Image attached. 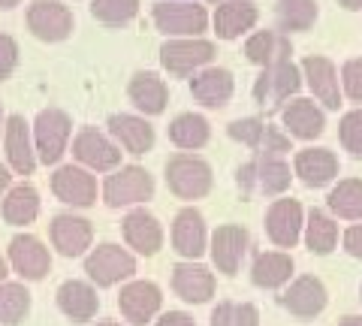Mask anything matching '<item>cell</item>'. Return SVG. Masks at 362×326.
Returning <instances> with one entry per match:
<instances>
[{
	"instance_id": "5",
	"label": "cell",
	"mask_w": 362,
	"mask_h": 326,
	"mask_svg": "<svg viewBox=\"0 0 362 326\" xmlns=\"http://www.w3.org/2000/svg\"><path fill=\"white\" fill-rule=\"evenodd\" d=\"M214 49L211 40H202V37H181V40H166L160 46V64L169 76L175 78H187V76H197L199 70L211 66Z\"/></svg>"
},
{
	"instance_id": "15",
	"label": "cell",
	"mask_w": 362,
	"mask_h": 326,
	"mask_svg": "<svg viewBox=\"0 0 362 326\" xmlns=\"http://www.w3.org/2000/svg\"><path fill=\"white\" fill-rule=\"evenodd\" d=\"M9 266L25 281H42L52 269V254L37 235L21 233L9 242Z\"/></svg>"
},
{
	"instance_id": "34",
	"label": "cell",
	"mask_w": 362,
	"mask_h": 326,
	"mask_svg": "<svg viewBox=\"0 0 362 326\" xmlns=\"http://www.w3.org/2000/svg\"><path fill=\"white\" fill-rule=\"evenodd\" d=\"M40 215V194L33 185H13L4 197V221L13 223V227H25L33 223Z\"/></svg>"
},
{
	"instance_id": "54",
	"label": "cell",
	"mask_w": 362,
	"mask_h": 326,
	"mask_svg": "<svg viewBox=\"0 0 362 326\" xmlns=\"http://www.w3.org/2000/svg\"><path fill=\"white\" fill-rule=\"evenodd\" d=\"M209 4H226V0H209Z\"/></svg>"
},
{
	"instance_id": "10",
	"label": "cell",
	"mask_w": 362,
	"mask_h": 326,
	"mask_svg": "<svg viewBox=\"0 0 362 326\" xmlns=\"http://www.w3.org/2000/svg\"><path fill=\"white\" fill-rule=\"evenodd\" d=\"M299 70H302V82L311 91V100H317L323 109L341 106V100H344L341 73H338V66L326 54H305L299 61Z\"/></svg>"
},
{
	"instance_id": "50",
	"label": "cell",
	"mask_w": 362,
	"mask_h": 326,
	"mask_svg": "<svg viewBox=\"0 0 362 326\" xmlns=\"http://www.w3.org/2000/svg\"><path fill=\"white\" fill-rule=\"evenodd\" d=\"M6 275H9V260H4V257H0V284L6 281Z\"/></svg>"
},
{
	"instance_id": "19",
	"label": "cell",
	"mask_w": 362,
	"mask_h": 326,
	"mask_svg": "<svg viewBox=\"0 0 362 326\" xmlns=\"http://www.w3.org/2000/svg\"><path fill=\"white\" fill-rule=\"evenodd\" d=\"M160 305H163V293L154 281H130V284H124L121 293H118L121 314L136 326L148 323L154 314L160 311Z\"/></svg>"
},
{
	"instance_id": "37",
	"label": "cell",
	"mask_w": 362,
	"mask_h": 326,
	"mask_svg": "<svg viewBox=\"0 0 362 326\" xmlns=\"http://www.w3.org/2000/svg\"><path fill=\"white\" fill-rule=\"evenodd\" d=\"M329 211L344 221H362V178H341L329 190Z\"/></svg>"
},
{
	"instance_id": "49",
	"label": "cell",
	"mask_w": 362,
	"mask_h": 326,
	"mask_svg": "<svg viewBox=\"0 0 362 326\" xmlns=\"http://www.w3.org/2000/svg\"><path fill=\"white\" fill-rule=\"evenodd\" d=\"M338 326H362V318H356V314H350V318H344Z\"/></svg>"
},
{
	"instance_id": "25",
	"label": "cell",
	"mask_w": 362,
	"mask_h": 326,
	"mask_svg": "<svg viewBox=\"0 0 362 326\" xmlns=\"http://www.w3.org/2000/svg\"><path fill=\"white\" fill-rule=\"evenodd\" d=\"M206 245H209V235H206V221H202V215L194 206L181 209L173 221V248L185 257V260H199V257L206 254Z\"/></svg>"
},
{
	"instance_id": "11",
	"label": "cell",
	"mask_w": 362,
	"mask_h": 326,
	"mask_svg": "<svg viewBox=\"0 0 362 326\" xmlns=\"http://www.w3.org/2000/svg\"><path fill=\"white\" fill-rule=\"evenodd\" d=\"M121 149L109 133L97 130V127H82L73 139V157L78 166H85L90 173H112L121 163Z\"/></svg>"
},
{
	"instance_id": "53",
	"label": "cell",
	"mask_w": 362,
	"mask_h": 326,
	"mask_svg": "<svg viewBox=\"0 0 362 326\" xmlns=\"http://www.w3.org/2000/svg\"><path fill=\"white\" fill-rule=\"evenodd\" d=\"M97 326H121V323H109V320H106V323H97Z\"/></svg>"
},
{
	"instance_id": "26",
	"label": "cell",
	"mask_w": 362,
	"mask_h": 326,
	"mask_svg": "<svg viewBox=\"0 0 362 326\" xmlns=\"http://www.w3.org/2000/svg\"><path fill=\"white\" fill-rule=\"evenodd\" d=\"M49 233H52V245L64 257H82L90 248V242H94L90 221L78 215H54Z\"/></svg>"
},
{
	"instance_id": "51",
	"label": "cell",
	"mask_w": 362,
	"mask_h": 326,
	"mask_svg": "<svg viewBox=\"0 0 362 326\" xmlns=\"http://www.w3.org/2000/svg\"><path fill=\"white\" fill-rule=\"evenodd\" d=\"M21 0H0V9H16Z\"/></svg>"
},
{
	"instance_id": "28",
	"label": "cell",
	"mask_w": 362,
	"mask_h": 326,
	"mask_svg": "<svg viewBox=\"0 0 362 326\" xmlns=\"http://www.w3.org/2000/svg\"><path fill=\"white\" fill-rule=\"evenodd\" d=\"M329 296H326V287L320 278L314 275H302L296 278L293 284L284 290V296H281V305H284L290 314H296V318H317Z\"/></svg>"
},
{
	"instance_id": "33",
	"label": "cell",
	"mask_w": 362,
	"mask_h": 326,
	"mask_svg": "<svg viewBox=\"0 0 362 326\" xmlns=\"http://www.w3.org/2000/svg\"><path fill=\"white\" fill-rule=\"evenodd\" d=\"M293 275V257L284 251H263L257 254L251 266V281L263 290H278L284 287Z\"/></svg>"
},
{
	"instance_id": "4",
	"label": "cell",
	"mask_w": 362,
	"mask_h": 326,
	"mask_svg": "<svg viewBox=\"0 0 362 326\" xmlns=\"http://www.w3.org/2000/svg\"><path fill=\"white\" fill-rule=\"evenodd\" d=\"M33 145H37V161L52 166L58 163L66 145H70L73 136V118L66 115L64 109L58 106H49V109H40L37 118H33Z\"/></svg>"
},
{
	"instance_id": "7",
	"label": "cell",
	"mask_w": 362,
	"mask_h": 326,
	"mask_svg": "<svg viewBox=\"0 0 362 326\" xmlns=\"http://www.w3.org/2000/svg\"><path fill=\"white\" fill-rule=\"evenodd\" d=\"M154 197V178L145 166H121L103 182V202L109 209L139 206Z\"/></svg>"
},
{
	"instance_id": "35",
	"label": "cell",
	"mask_w": 362,
	"mask_h": 326,
	"mask_svg": "<svg viewBox=\"0 0 362 326\" xmlns=\"http://www.w3.org/2000/svg\"><path fill=\"white\" fill-rule=\"evenodd\" d=\"M320 6L317 0H275V18H278V30H308L314 28Z\"/></svg>"
},
{
	"instance_id": "18",
	"label": "cell",
	"mask_w": 362,
	"mask_h": 326,
	"mask_svg": "<svg viewBox=\"0 0 362 326\" xmlns=\"http://www.w3.org/2000/svg\"><path fill=\"white\" fill-rule=\"evenodd\" d=\"M245 58L257 64L259 70L266 66H278L293 61V42L284 30L278 28H266V30H254L251 37L245 40Z\"/></svg>"
},
{
	"instance_id": "44",
	"label": "cell",
	"mask_w": 362,
	"mask_h": 326,
	"mask_svg": "<svg viewBox=\"0 0 362 326\" xmlns=\"http://www.w3.org/2000/svg\"><path fill=\"white\" fill-rule=\"evenodd\" d=\"M344 251L350 257H356V260H362V223H354L344 233Z\"/></svg>"
},
{
	"instance_id": "27",
	"label": "cell",
	"mask_w": 362,
	"mask_h": 326,
	"mask_svg": "<svg viewBox=\"0 0 362 326\" xmlns=\"http://www.w3.org/2000/svg\"><path fill=\"white\" fill-rule=\"evenodd\" d=\"M127 97L142 115H163L169 103V88L157 73L136 70L127 82Z\"/></svg>"
},
{
	"instance_id": "43",
	"label": "cell",
	"mask_w": 362,
	"mask_h": 326,
	"mask_svg": "<svg viewBox=\"0 0 362 326\" xmlns=\"http://www.w3.org/2000/svg\"><path fill=\"white\" fill-rule=\"evenodd\" d=\"M233 326H259V311L254 302H242L233 308Z\"/></svg>"
},
{
	"instance_id": "30",
	"label": "cell",
	"mask_w": 362,
	"mask_h": 326,
	"mask_svg": "<svg viewBox=\"0 0 362 326\" xmlns=\"http://www.w3.org/2000/svg\"><path fill=\"white\" fill-rule=\"evenodd\" d=\"M58 308L70 318L73 323H88L94 320V314L100 311V296L97 287L88 281H64L58 287Z\"/></svg>"
},
{
	"instance_id": "38",
	"label": "cell",
	"mask_w": 362,
	"mask_h": 326,
	"mask_svg": "<svg viewBox=\"0 0 362 326\" xmlns=\"http://www.w3.org/2000/svg\"><path fill=\"white\" fill-rule=\"evenodd\" d=\"M30 311V293L18 281H4L0 284V323L18 326Z\"/></svg>"
},
{
	"instance_id": "20",
	"label": "cell",
	"mask_w": 362,
	"mask_h": 326,
	"mask_svg": "<svg viewBox=\"0 0 362 326\" xmlns=\"http://www.w3.org/2000/svg\"><path fill=\"white\" fill-rule=\"evenodd\" d=\"M247 242H251V235H247L245 227L239 223H223V227L214 230L211 235V263L218 266V272L223 275H235L239 272V266L247 254Z\"/></svg>"
},
{
	"instance_id": "41",
	"label": "cell",
	"mask_w": 362,
	"mask_h": 326,
	"mask_svg": "<svg viewBox=\"0 0 362 326\" xmlns=\"http://www.w3.org/2000/svg\"><path fill=\"white\" fill-rule=\"evenodd\" d=\"M341 91L354 103H362V58H350L341 66Z\"/></svg>"
},
{
	"instance_id": "2",
	"label": "cell",
	"mask_w": 362,
	"mask_h": 326,
	"mask_svg": "<svg viewBox=\"0 0 362 326\" xmlns=\"http://www.w3.org/2000/svg\"><path fill=\"white\" fill-rule=\"evenodd\" d=\"M302 70L299 64H278V66H266L259 70V76L254 78V103L266 112H278L284 109L290 100H296V94L302 91Z\"/></svg>"
},
{
	"instance_id": "24",
	"label": "cell",
	"mask_w": 362,
	"mask_h": 326,
	"mask_svg": "<svg viewBox=\"0 0 362 326\" xmlns=\"http://www.w3.org/2000/svg\"><path fill=\"white\" fill-rule=\"evenodd\" d=\"M109 136L118 142V149H124L127 154H145L154 149V127L145 121V115H127V112H118V115H109Z\"/></svg>"
},
{
	"instance_id": "42",
	"label": "cell",
	"mask_w": 362,
	"mask_h": 326,
	"mask_svg": "<svg viewBox=\"0 0 362 326\" xmlns=\"http://www.w3.org/2000/svg\"><path fill=\"white\" fill-rule=\"evenodd\" d=\"M18 66V42L0 30V82H6Z\"/></svg>"
},
{
	"instance_id": "47",
	"label": "cell",
	"mask_w": 362,
	"mask_h": 326,
	"mask_svg": "<svg viewBox=\"0 0 362 326\" xmlns=\"http://www.w3.org/2000/svg\"><path fill=\"white\" fill-rule=\"evenodd\" d=\"M13 187V173H9L6 163H0V199L6 197V190Z\"/></svg>"
},
{
	"instance_id": "40",
	"label": "cell",
	"mask_w": 362,
	"mask_h": 326,
	"mask_svg": "<svg viewBox=\"0 0 362 326\" xmlns=\"http://www.w3.org/2000/svg\"><path fill=\"white\" fill-rule=\"evenodd\" d=\"M338 136H341V145L350 154L362 157V106L350 109L347 115L341 118V124H338Z\"/></svg>"
},
{
	"instance_id": "36",
	"label": "cell",
	"mask_w": 362,
	"mask_h": 326,
	"mask_svg": "<svg viewBox=\"0 0 362 326\" xmlns=\"http://www.w3.org/2000/svg\"><path fill=\"white\" fill-rule=\"evenodd\" d=\"M305 245H308V251L314 254H332L335 245H338V223L326 215V211L314 209L308 221H305Z\"/></svg>"
},
{
	"instance_id": "8",
	"label": "cell",
	"mask_w": 362,
	"mask_h": 326,
	"mask_svg": "<svg viewBox=\"0 0 362 326\" xmlns=\"http://www.w3.org/2000/svg\"><path fill=\"white\" fill-rule=\"evenodd\" d=\"M85 272L90 278V284L115 287V284H121V281L133 278L136 257L127 248H121V245L106 242V245H97V248L85 257Z\"/></svg>"
},
{
	"instance_id": "31",
	"label": "cell",
	"mask_w": 362,
	"mask_h": 326,
	"mask_svg": "<svg viewBox=\"0 0 362 326\" xmlns=\"http://www.w3.org/2000/svg\"><path fill=\"white\" fill-rule=\"evenodd\" d=\"M293 173L308 187H326L338 175V157L329 149H302L293 161Z\"/></svg>"
},
{
	"instance_id": "39",
	"label": "cell",
	"mask_w": 362,
	"mask_h": 326,
	"mask_svg": "<svg viewBox=\"0 0 362 326\" xmlns=\"http://www.w3.org/2000/svg\"><path fill=\"white\" fill-rule=\"evenodd\" d=\"M142 0H90V16L106 28H124L139 16Z\"/></svg>"
},
{
	"instance_id": "12",
	"label": "cell",
	"mask_w": 362,
	"mask_h": 326,
	"mask_svg": "<svg viewBox=\"0 0 362 326\" xmlns=\"http://www.w3.org/2000/svg\"><path fill=\"white\" fill-rule=\"evenodd\" d=\"M73 9L61 0H33L28 6V30L42 42H64L73 37Z\"/></svg>"
},
{
	"instance_id": "1",
	"label": "cell",
	"mask_w": 362,
	"mask_h": 326,
	"mask_svg": "<svg viewBox=\"0 0 362 326\" xmlns=\"http://www.w3.org/2000/svg\"><path fill=\"white\" fill-rule=\"evenodd\" d=\"M293 182L290 163L278 154H254L235 170V185L245 197H281Z\"/></svg>"
},
{
	"instance_id": "6",
	"label": "cell",
	"mask_w": 362,
	"mask_h": 326,
	"mask_svg": "<svg viewBox=\"0 0 362 326\" xmlns=\"http://www.w3.org/2000/svg\"><path fill=\"white\" fill-rule=\"evenodd\" d=\"M211 182V166L197 154H175L166 161V185L178 199H202Z\"/></svg>"
},
{
	"instance_id": "22",
	"label": "cell",
	"mask_w": 362,
	"mask_h": 326,
	"mask_svg": "<svg viewBox=\"0 0 362 326\" xmlns=\"http://www.w3.org/2000/svg\"><path fill=\"white\" fill-rule=\"evenodd\" d=\"M259 21V6L254 0H226V4H218L211 16V25L218 40H239L247 30H254Z\"/></svg>"
},
{
	"instance_id": "45",
	"label": "cell",
	"mask_w": 362,
	"mask_h": 326,
	"mask_svg": "<svg viewBox=\"0 0 362 326\" xmlns=\"http://www.w3.org/2000/svg\"><path fill=\"white\" fill-rule=\"evenodd\" d=\"M154 326H197V320L190 318V314H185V311H166Z\"/></svg>"
},
{
	"instance_id": "3",
	"label": "cell",
	"mask_w": 362,
	"mask_h": 326,
	"mask_svg": "<svg viewBox=\"0 0 362 326\" xmlns=\"http://www.w3.org/2000/svg\"><path fill=\"white\" fill-rule=\"evenodd\" d=\"M151 21L169 40H181V37H202L211 18L202 4H190V0H160V4L151 6Z\"/></svg>"
},
{
	"instance_id": "13",
	"label": "cell",
	"mask_w": 362,
	"mask_h": 326,
	"mask_svg": "<svg viewBox=\"0 0 362 326\" xmlns=\"http://www.w3.org/2000/svg\"><path fill=\"white\" fill-rule=\"evenodd\" d=\"M4 149L6 166L18 175H30L37 170V145H33V130L21 115H9L4 127Z\"/></svg>"
},
{
	"instance_id": "23",
	"label": "cell",
	"mask_w": 362,
	"mask_h": 326,
	"mask_svg": "<svg viewBox=\"0 0 362 326\" xmlns=\"http://www.w3.org/2000/svg\"><path fill=\"white\" fill-rule=\"evenodd\" d=\"M121 233H124V239H127L130 248L136 254H142V257H154L157 251L163 248L160 221H157L151 211H145V209H133L130 215L121 221Z\"/></svg>"
},
{
	"instance_id": "16",
	"label": "cell",
	"mask_w": 362,
	"mask_h": 326,
	"mask_svg": "<svg viewBox=\"0 0 362 326\" xmlns=\"http://www.w3.org/2000/svg\"><path fill=\"white\" fill-rule=\"evenodd\" d=\"M305 227V211L299 199H275L266 211V233L278 248H293Z\"/></svg>"
},
{
	"instance_id": "52",
	"label": "cell",
	"mask_w": 362,
	"mask_h": 326,
	"mask_svg": "<svg viewBox=\"0 0 362 326\" xmlns=\"http://www.w3.org/2000/svg\"><path fill=\"white\" fill-rule=\"evenodd\" d=\"M4 127H6V118H4V106H0V133H4Z\"/></svg>"
},
{
	"instance_id": "32",
	"label": "cell",
	"mask_w": 362,
	"mask_h": 326,
	"mask_svg": "<svg viewBox=\"0 0 362 326\" xmlns=\"http://www.w3.org/2000/svg\"><path fill=\"white\" fill-rule=\"evenodd\" d=\"M169 139L185 151L206 149L209 139H211V124H209L206 115H199V112H181V115L173 118V124H169Z\"/></svg>"
},
{
	"instance_id": "48",
	"label": "cell",
	"mask_w": 362,
	"mask_h": 326,
	"mask_svg": "<svg viewBox=\"0 0 362 326\" xmlns=\"http://www.w3.org/2000/svg\"><path fill=\"white\" fill-rule=\"evenodd\" d=\"M338 6H344L347 13H356V9H362V0H338Z\"/></svg>"
},
{
	"instance_id": "21",
	"label": "cell",
	"mask_w": 362,
	"mask_h": 326,
	"mask_svg": "<svg viewBox=\"0 0 362 326\" xmlns=\"http://www.w3.org/2000/svg\"><path fill=\"white\" fill-rule=\"evenodd\" d=\"M190 94L206 109H223L235 94V78L226 66H206L190 78Z\"/></svg>"
},
{
	"instance_id": "46",
	"label": "cell",
	"mask_w": 362,
	"mask_h": 326,
	"mask_svg": "<svg viewBox=\"0 0 362 326\" xmlns=\"http://www.w3.org/2000/svg\"><path fill=\"white\" fill-rule=\"evenodd\" d=\"M233 302H218V308L211 311V326H233Z\"/></svg>"
},
{
	"instance_id": "29",
	"label": "cell",
	"mask_w": 362,
	"mask_h": 326,
	"mask_svg": "<svg viewBox=\"0 0 362 326\" xmlns=\"http://www.w3.org/2000/svg\"><path fill=\"white\" fill-rule=\"evenodd\" d=\"M173 290L190 305H202L214 296V275L202 263L185 260L173 269Z\"/></svg>"
},
{
	"instance_id": "9",
	"label": "cell",
	"mask_w": 362,
	"mask_h": 326,
	"mask_svg": "<svg viewBox=\"0 0 362 326\" xmlns=\"http://www.w3.org/2000/svg\"><path fill=\"white\" fill-rule=\"evenodd\" d=\"M226 136L235 139L245 149H251L254 154H278L284 157L290 149V136L287 130H281L275 124H269L263 118H235L226 127Z\"/></svg>"
},
{
	"instance_id": "17",
	"label": "cell",
	"mask_w": 362,
	"mask_h": 326,
	"mask_svg": "<svg viewBox=\"0 0 362 326\" xmlns=\"http://www.w3.org/2000/svg\"><path fill=\"white\" fill-rule=\"evenodd\" d=\"M281 121L287 127V136L293 139H305L311 142L317 136H323L326 130V112L317 100H308V97H296L281 109Z\"/></svg>"
},
{
	"instance_id": "14",
	"label": "cell",
	"mask_w": 362,
	"mask_h": 326,
	"mask_svg": "<svg viewBox=\"0 0 362 326\" xmlns=\"http://www.w3.org/2000/svg\"><path fill=\"white\" fill-rule=\"evenodd\" d=\"M52 190L66 206L88 209L97 202V178L90 175V170H85V166H73V163L58 166L52 175Z\"/></svg>"
}]
</instances>
